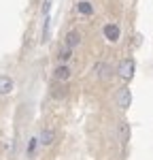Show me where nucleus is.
Instances as JSON below:
<instances>
[{"mask_svg": "<svg viewBox=\"0 0 153 160\" xmlns=\"http://www.w3.org/2000/svg\"><path fill=\"white\" fill-rule=\"evenodd\" d=\"M49 4H51V0H45V7H43V13H49Z\"/></svg>", "mask_w": 153, "mask_h": 160, "instance_id": "12", "label": "nucleus"}, {"mask_svg": "<svg viewBox=\"0 0 153 160\" xmlns=\"http://www.w3.org/2000/svg\"><path fill=\"white\" fill-rule=\"evenodd\" d=\"M81 43V34L76 32V30H70L68 34H66V47L68 49H72V47H76Z\"/></svg>", "mask_w": 153, "mask_h": 160, "instance_id": "5", "label": "nucleus"}, {"mask_svg": "<svg viewBox=\"0 0 153 160\" xmlns=\"http://www.w3.org/2000/svg\"><path fill=\"white\" fill-rule=\"evenodd\" d=\"M117 137H119V141H121V143H128V141H130V124H128V122H121V124H119Z\"/></svg>", "mask_w": 153, "mask_h": 160, "instance_id": "6", "label": "nucleus"}, {"mask_svg": "<svg viewBox=\"0 0 153 160\" xmlns=\"http://www.w3.org/2000/svg\"><path fill=\"white\" fill-rule=\"evenodd\" d=\"M130 102H132V94H130V90H128V88H121L119 94H117V105H119L121 109H128Z\"/></svg>", "mask_w": 153, "mask_h": 160, "instance_id": "3", "label": "nucleus"}, {"mask_svg": "<svg viewBox=\"0 0 153 160\" xmlns=\"http://www.w3.org/2000/svg\"><path fill=\"white\" fill-rule=\"evenodd\" d=\"M15 83H13L11 77H7V75H0V96H4V94H11Z\"/></svg>", "mask_w": 153, "mask_h": 160, "instance_id": "4", "label": "nucleus"}, {"mask_svg": "<svg viewBox=\"0 0 153 160\" xmlns=\"http://www.w3.org/2000/svg\"><path fill=\"white\" fill-rule=\"evenodd\" d=\"M53 96H55V98H64V96H66V88H55V90H53Z\"/></svg>", "mask_w": 153, "mask_h": 160, "instance_id": "11", "label": "nucleus"}, {"mask_svg": "<svg viewBox=\"0 0 153 160\" xmlns=\"http://www.w3.org/2000/svg\"><path fill=\"white\" fill-rule=\"evenodd\" d=\"M76 11L81 13V15H91L94 13V7L89 4L87 0H81V2H76Z\"/></svg>", "mask_w": 153, "mask_h": 160, "instance_id": "9", "label": "nucleus"}, {"mask_svg": "<svg viewBox=\"0 0 153 160\" xmlns=\"http://www.w3.org/2000/svg\"><path fill=\"white\" fill-rule=\"evenodd\" d=\"M43 145H51L53 141H55V132L51 130V128H45L43 132H40V139H38Z\"/></svg>", "mask_w": 153, "mask_h": 160, "instance_id": "7", "label": "nucleus"}, {"mask_svg": "<svg viewBox=\"0 0 153 160\" xmlns=\"http://www.w3.org/2000/svg\"><path fill=\"white\" fill-rule=\"evenodd\" d=\"M53 75H55L58 81H66V79L70 77V68H68L66 64H62V66H58V68L53 71Z\"/></svg>", "mask_w": 153, "mask_h": 160, "instance_id": "8", "label": "nucleus"}, {"mask_svg": "<svg viewBox=\"0 0 153 160\" xmlns=\"http://www.w3.org/2000/svg\"><path fill=\"white\" fill-rule=\"evenodd\" d=\"M117 73L119 77H123V79H132V75H134V62L126 58V60L119 62V66H117Z\"/></svg>", "mask_w": 153, "mask_h": 160, "instance_id": "1", "label": "nucleus"}, {"mask_svg": "<svg viewBox=\"0 0 153 160\" xmlns=\"http://www.w3.org/2000/svg\"><path fill=\"white\" fill-rule=\"evenodd\" d=\"M70 56H72L70 49H68V47H64V49H60V56H58V58H60V62H68V60H70Z\"/></svg>", "mask_w": 153, "mask_h": 160, "instance_id": "10", "label": "nucleus"}, {"mask_svg": "<svg viewBox=\"0 0 153 160\" xmlns=\"http://www.w3.org/2000/svg\"><path fill=\"white\" fill-rule=\"evenodd\" d=\"M119 34H121V30H119L117 24H106L104 26V37H106V41L115 43V41H119Z\"/></svg>", "mask_w": 153, "mask_h": 160, "instance_id": "2", "label": "nucleus"}]
</instances>
